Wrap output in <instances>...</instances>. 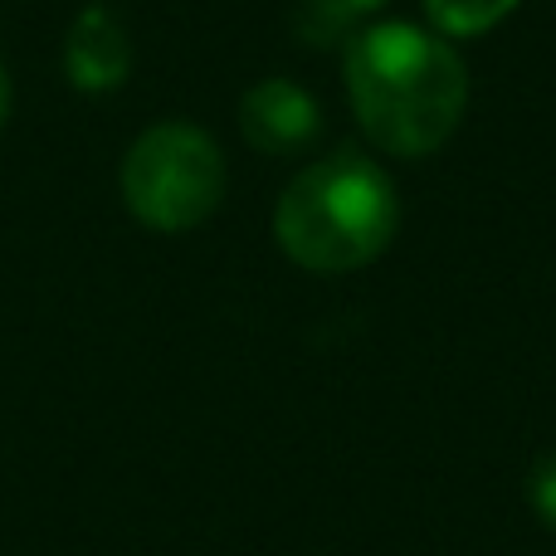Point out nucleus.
Segmentation results:
<instances>
[{"label": "nucleus", "instance_id": "obj_4", "mask_svg": "<svg viewBox=\"0 0 556 556\" xmlns=\"http://www.w3.org/2000/svg\"><path fill=\"white\" fill-rule=\"evenodd\" d=\"M240 132L260 156H298L323 132V108L293 78H260L240 98Z\"/></svg>", "mask_w": 556, "mask_h": 556}, {"label": "nucleus", "instance_id": "obj_1", "mask_svg": "<svg viewBox=\"0 0 556 556\" xmlns=\"http://www.w3.org/2000/svg\"><path fill=\"white\" fill-rule=\"evenodd\" d=\"M346 98L366 142L395 162L440 152L469 108V64L434 29L381 20L346 39Z\"/></svg>", "mask_w": 556, "mask_h": 556}, {"label": "nucleus", "instance_id": "obj_6", "mask_svg": "<svg viewBox=\"0 0 556 556\" xmlns=\"http://www.w3.org/2000/svg\"><path fill=\"white\" fill-rule=\"evenodd\" d=\"M386 0H303L298 10V35L307 45H337V39H352L362 29L366 15H376Z\"/></svg>", "mask_w": 556, "mask_h": 556}, {"label": "nucleus", "instance_id": "obj_9", "mask_svg": "<svg viewBox=\"0 0 556 556\" xmlns=\"http://www.w3.org/2000/svg\"><path fill=\"white\" fill-rule=\"evenodd\" d=\"M5 113H10V78H5V64H0V127H5Z\"/></svg>", "mask_w": 556, "mask_h": 556}, {"label": "nucleus", "instance_id": "obj_5", "mask_svg": "<svg viewBox=\"0 0 556 556\" xmlns=\"http://www.w3.org/2000/svg\"><path fill=\"white\" fill-rule=\"evenodd\" d=\"M64 74L78 93H117L132 74V35L108 5H88L64 35Z\"/></svg>", "mask_w": 556, "mask_h": 556}, {"label": "nucleus", "instance_id": "obj_2", "mask_svg": "<svg viewBox=\"0 0 556 556\" xmlns=\"http://www.w3.org/2000/svg\"><path fill=\"white\" fill-rule=\"evenodd\" d=\"M401 230V191L366 152L323 156L283 186L274 240L307 274H356L391 250Z\"/></svg>", "mask_w": 556, "mask_h": 556}, {"label": "nucleus", "instance_id": "obj_3", "mask_svg": "<svg viewBox=\"0 0 556 556\" xmlns=\"http://www.w3.org/2000/svg\"><path fill=\"white\" fill-rule=\"evenodd\" d=\"M225 152L195 123H156L123 156V201L147 230L181 235L205 225L225 201Z\"/></svg>", "mask_w": 556, "mask_h": 556}, {"label": "nucleus", "instance_id": "obj_8", "mask_svg": "<svg viewBox=\"0 0 556 556\" xmlns=\"http://www.w3.org/2000/svg\"><path fill=\"white\" fill-rule=\"evenodd\" d=\"M528 503L542 518V528L556 532V450H547L528 473Z\"/></svg>", "mask_w": 556, "mask_h": 556}, {"label": "nucleus", "instance_id": "obj_7", "mask_svg": "<svg viewBox=\"0 0 556 556\" xmlns=\"http://www.w3.org/2000/svg\"><path fill=\"white\" fill-rule=\"evenodd\" d=\"M420 5L444 39H473L498 29L522 0H420Z\"/></svg>", "mask_w": 556, "mask_h": 556}]
</instances>
